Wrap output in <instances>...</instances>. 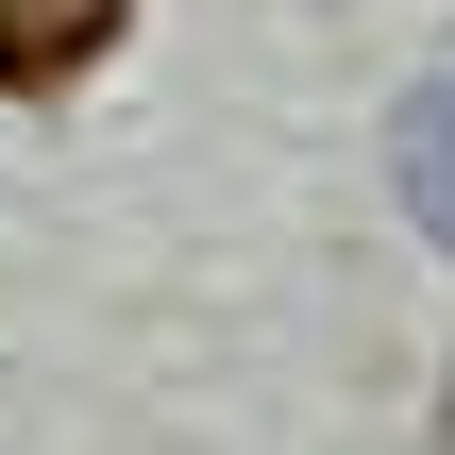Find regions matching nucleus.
<instances>
[{
  "label": "nucleus",
  "instance_id": "nucleus-1",
  "mask_svg": "<svg viewBox=\"0 0 455 455\" xmlns=\"http://www.w3.org/2000/svg\"><path fill=\"white\" fill-rule=\"evenodd\" d=\"M135 0H0V101H68L84 68H118Z\"/></svg>",
  "mask_w": 455,
  "mask_h": 455
},
{
  "label": "nucleus",
  "instance_id": "nucleus-2",
  "mask_svg": "<svg viewBox=\"0 0 455 455\" xmlns=\"http://www.w3.org/2000/svg\"><path fill=\"white\" fill-rule=\"evenodd\" d=\"M388 186H405V220L455 253V68H439V84H405V118H388Z\"/></svg>",
  "mask_w": 455,
  "mask_h": 455
},
{
  "label": "nucleus",
  "instance_id": "nucleus-3",
  "mask_svg": "<svg viewBox=\"0 0 455 455\" xmlns=\"http://www.w3.org/2000/svg\"><path fill=\"white\" fill-rule=\"evenodd\" d=\"M439 455H455V371H439Z\"/></svg>",
  "mask_w": 455,
  "mask_h": 455
}]
</instances>
